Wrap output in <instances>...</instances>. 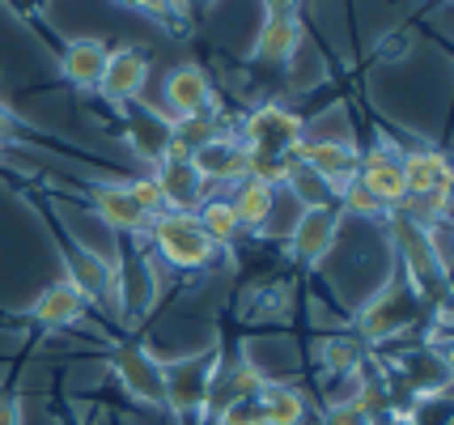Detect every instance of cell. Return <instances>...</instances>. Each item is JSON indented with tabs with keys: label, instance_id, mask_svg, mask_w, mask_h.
<instances>
[{
	"label": "cell",
	"instance_id": "obj_1",
	"mask_svg": "<svg viewBox=\"0 0 454 425\" xmlns=\"http://www.w3.org/2000/svg\"><path fill=\"white\" fill-rule=\"evenodd\" d=\"M425 315H429V303L416 294L408 272L399 268V272H391V281L378 289V298H370V303L361 306V315H356V341H370V344L399 341L403 332L425 324Z\"/></svg>",
	"mask_w": 454,
	"mask_h": 425
},
{
	"label": "cell",
	"instance_id": "obj_2",
	"mask_svg": "<svg viewBox=\"0 0 454 425\" xmlns=\"http://www.w3.org/2000/svg\"><path fill=\"white\" fill-rule=\"evenodd\" d=\"M153 239V251L170 264L175 272H208L217 264V243L204 234V225L196 222V213H170L161 209L158 217H149V230Z\"/></svg>",
	"mask_w": 454,
	"mask_h": 425
},
{
	"label": "cell",
	"instance_id": "obj_3",
	"mask_svg": "<svg viewBox=\"0 0 454 425\" xmlns=\"http://www.w3.org/2000/svg\"><path fill=\"white\" fill-rule=\"evenodd\" d=\"M234 132L247 149V162L251 158H294V149L306 141V120L285 102H259Z\"/></svg>",
	"mask_w": 454,
	"mask_h": 425
},
{
	"label": "cell",
	"instance_id": "obj_4",
	"mask_svg": "<svg viewBox=\"0 0 454 425\" xmlns=\"http://www.w3.org/2000/svg\"><path fill=\"white\" fill-rule=\"evenodd\" d=\"M111 374L119 387L145 408H166V366L140 341H123L111 349Z\"/></svg>",
	"mask_w": 454,
	"mask_h": 425
},
{
	"label": "cell",
	"instance_id": "obj_5",
	"mask_svg": "<svg viewBox=\"0 0 454 425\" xmlns=\"http://www.w3.org/2000/svg\"><path fill=\"white\" fill-rule=\"evenodd\" d=\"M217 358H221V344H213V349H204L196 358H183V362L166 366V408L175 417H200L204 413Z\"/></svg>",
	"mask_w": 454,
	"mask_h": 425
},
{
	"label": "cell",
	"instance_id": "obj_6",
	"mask_svg": "<svg viewBox=\"0 0 454 425\" xmlns=\"http://www.w3.org/2000/svg\"><path fill=\"white\" fill-rule=\"evenodd\" d=\"M119 120H123V137H128V145H132V153H137L140 162L158 166L170 153V145H175V120H166L145 98L119 106Z\"/></svg>",
	"mask_w": 454,
	"mask_h": 425
},
{
	"label": "cell",
	"instance_id": "obj_7",
	"mask_svg": "<svg viewBox=\"0 0 454 425\" xmlns=\"http://www.w3.org/2000/svg\"><path fill=\"white\" fill-rule=\"evenodd\" d=\"M356 183L374 196L387 213H395L399 204L408 201V187H403V162H399V149L391 141H378L374 149L361 153L356 162Z\"/></svg>",
	"mask_w": 454,
	"mask_h": 425
},
{
	"label": "cell",
	"instance_id": "obj_8",
	"mask_svg": "<svg viewBox=\"0 0 454 425\" xmlns=\"http://www.w3.org/2000/svg\"><path fill=\"white\" fill-rule=\"evenodd\" d=\"M153 179L161 187V204L170 213H196L200 204L208 201V183L200 179V170L192 166L187 153H166L158 166H153Z\"/></svg>",
	"mask_w": 454,
	"mask_h": 425
},
{
	"label": "cell",
	"instance_id": "obj_9",
	"mask_svg": "<svg viewBox=\"0 0 454 425\" xmlns=\"http://www.w3.org/2000/svg\"><path fill=\"white\" fill-rule=\"evenodd\" d=\"M340 234V209H301V217L289 230V256L301 268H315L327 260Z\"/></svg>",
	"mask_w": 454,
	"mask_h": 425
},
{
	"label": "cell",
	"instance_id": "obj_10",
	"mask_svg": "<svg viewBox=\"0 0 454 425\" xmlns=\"http://www.w3.org/2000/svg\"><path fill=\"white\" fill-rule=\"evenodd\" d=\"M85 315H90V298H85L68 277L56 285H47L39 298L30 303V311H26V319L39 327V332H68V327H77Z\"/></svg>",
	"mask_w": 454,
	"mask_h": 425
},
{
	"label": "cell",
	"instance_id": "obj_11",
	"mask_svg": "<svg viewBox=\"0 0 454 425\" xmlns=\"http://www.w3.org/2000/svg\"><path fill=\"white\" fill-rule=\"evenodd\" d=\"M85 196H90V209H94V213H98V217L111 225L115 234L137 239V234H145V230H149V213L132 201L128 183H119V179L85 183Z\"/></svg>",
	"mask_w": 454,
	"mask_h": 425
},
{
	"label": "cell",
	"instance_id": "obj_12",
	"mask_svg": "<svg viewBox=\"0 0 454 425\" xmlns=\"http://www.w3.org/2000/svg\"><path fill=\"white\" fill-rule=\"evenodd\" d=\"M149 82V60L140 47H111L106 56V73H102V85H98V98L106 106H128V102L140 98V90Z\"/></svg>",
	"mask_w": 454,
	"mask_h": 425
},
{
	"label": "cell",
	"instance_id": "obj_13",
	"mask_svg": "<svg viewBox=\"0 0 454 425\" xmlns=\"http://www.w3.org/2000/svg\"><path fill=\"white\" fill-rule=\"evenodd\" d=\"M166 106L175 111V120H192V115H213L217 111V90L208 82V73L200 64H178L161 85Z\"/></svg>",
	"mask_w": 454,
	"mask_h": 425
},
{
	"label": "cell",
	"instance_id": "obj_14",
	"mask_svg": "<svg viewBox=\"0 0 454 425\" xmlns=\"http://www.w3.org/2000/svg\"><path fill=\"white\" fill-rule=\"evenodd\" d=\"M294 158L301 166H310L315 175H323V179L332 183V187H344V183L356 179V162H361V149H356L353 141H336V137H323V141H315V137H306V141L294 149Z\"/></svg>",
	"mask_w": 454,
	"mask_h": 425
},
{
	"label": "cell",
	"instance_id": "obj_15",
	"mask_svg": "<svg viewBox=\"0 0 454 425\" xmlns=\"http://www.w3.org/2000/svg\"><path fill=\"white\" fill-rule=\"evenodd\" d=\"M297 47H301V13L263 18L255 51H251V64L263 68V73H285V64L297 56Z\"/></svg>",
	"mask_w": 454,
	"mask_h": 425
},
{
	"label": "cell",
	"instance_id": "obj_16",
	"mask_svg": "<svg viewBox=\"0 0 454 425\" xmlns=\"http://www.w3.org/2000/svg\"><path fill=\"white\" fill-rule=\"evenodd\" d=\"M106 56H111V47L102 39H68L59 43V73L77 94H98Z\"/></svg>",
	"mask_w": 454,
	"mask_h": 425
},
{
	"label": "cell",
	"instance_id": "obj_17",
	"mask_svg": "<svg viewBox=\"0 0 454 425\" xmlns=\"http://www.w3.org/2000/svg\"><path fill=\"white\" fill-rule=\"evenodd\" d=\"M192 166L200 170V179L208 183H230L234 187L242 175H247V149H242V141H238V132H225L221 128L213 141H204L192 153Z\"/></svg>",
	"mask_w": 454,
	"mask_h": 425
},
{
	"label": "cell",
	"instance_id": "obj_18",
	"mask_svg": "<svg viewBox=\"0 0 454 425\" xmlns=\"http://www.w3.org/2000/svg\"><path fill=\"white\" fill-rule=\"evenodd\" d=\"M408 196H450V158L437 149H399Z\"/></svg>",
	"mask_w": 454,
	"mask_h": 425
},
{
	"label": "cell",
	"instance_id": "obj_19",
	"mask_svg": "<svg viewBox=\"0 0 454 425\" xmlns=\"http://www.w3.org/2000/svg\"><path fill=\"white\" fill-rule=\"evenodd\" d=\"M277 192L280 187H272V183H263V179H251V175H242V179L234 183L230 204H234L238 222H242L247 234H263V230L272 225V213H277Z\"/></svg>",
	"mask_w": 454,
	"mask_h": 425
},
{
	"label": "cell",
	"instance_id": "obj_20",
	"mask_svg": "<svg viewBox=\"0 0 454 425\" xmlns=\"http://www.w3.org/2000/svg\"><path fill=\"white\" fill-rule=\"evenodd\" d=\"M196 222L204 225V234L217 243V251H225V247H234L247 230H242V222H238L234 204H230V196H208V201L196 209Z\"/></svg>",
	"mask_w": 454,
	"mask_h": 425
},
{
	"label": "cell",
	"instance_id": "obj_21",
	"mask_svg": "<svg viewBox=\"0 0 454 425\" xmlns=\"http://www.w3.org/2000/svg\"><path fill=\"white\" fill-rule=\"evenodd\" d=\"M259 400H263V421L268 425H306V396L297 387L268 379Z\"/></svg>",
	"mask_w": 454,
	"mask_h": 425
},
{
	"label": "cell",
	"instance_id": "obj_22",
	"mask_svg": "<svg viewBox=\"0 0 454 425\" xmlns=\"http://www.w3.org/2000/svg\"><path fill=\"white\" fill-rule=\"evenodd\" d=\"M280 187H289L297 201H301V209H336V196H340V192L323 179V175H315L310 166H301L297 158L289 162V175H285V183H280Z\"/></svg>",
	"mask_w": 454,
	"mask_h": 425
},
{
	"label": "cell",
	"instance_id": "obj_23",
	"mask_svg": "<svg viewBox=\"0 0 454 425\" xmlns=\"http://www.w3.org/2000/svg\"><path fill=\"white\" fill-rule=\"evenodd\" d=\"M318 358L327 366V374H356L361 370V341L356 336H327Z\"/></svg>",
	"mask_w": 454,
	"mask_h": 425
},
{
	"label": "cell",
	"instance_id": "obj_24",
	"mask_svg": "<svg viewBox=\"0 0 454 425\" xmlns=\"http://www.w3.org/2000/svg\"><path fill=\"white\" fill-rule=\"evenodd\" d=\"M119 9H132V13H140V18H153V21H161L170 35H183V30H192L187 26V13L178 9L175 0H115Z\"/></svg>",
	"mask_w": 454,
	"mask_h": 425
},
{
	"label": "cell",
	"instance_id": "obj_25",
	"mask_svg": "<svg viewBox=\"0 0 454 425\" xmlns=\"http://www.w3.org/2000/svg\"><path fill=\"white\" fill-rule=\"evenodd\" d=\"M318 425H378V417L356 396H344V400H332V405L323 408Z\"/></svg>",
	"mask_w": 454,
	"mask_h": 425
},
{
	"label": "cell",
	"instance_id": "obj_26",
	"mask_svg": "<svg viewBox=\"0 0 454 425\" xmlns=\"http://www.w3.org/2000/svg\"><path fill=\"white\" fill-rule=\"evenodd\" d=\"M213 425H268V421H263V400H259V396L230 400V405L213 417Z\"/></svg>",
	"mask_w": 454,
	"mask_h": 425
},
{
	"label": "cell",
	"instance_id": "obj_27",
	"mask_svg": "<svg viewBox=\"0 0 454 425\" xmlns=\"http://www.w3.org/2000/svg\"><path fill=\"white\" fill-rule=\"evenodd\" d=\"M123 183H128L132 201H137L149 217H158L161 209H166V204H161V187H158V179H153V175H137V179H123Z\"/></svg>",
	"mask_w": 454,
	"mask_h": 425
},
{
	"label": "cell",
	"instance_id": "obj_28",
	"mask_svg": "<svg viewBox=\"0 0 454 425\" xmlns=\"http://www.w3.org/2000/svg\"><path fill=\"white\" fill-rule=\"evenodd\" d=\"M0 425H21V400L9 387H0Z\"/></svg>",
	"mask_w": 454,
	"mask_h": 425
},
{
	"label": "cell",
	"instance_id": "obj_29",
	"mask_svg": "<svg viewBox=\"0 0 454 425\" xmlns=\"http://www.w3.org/2000/svg\"><path fill=\"white\" fill-rule=\"evenodd\" d=\"M21 128H26V123L13 120V111H9V106H0V141H13V137H21Z\"/></svg>",
	"mask_w": 454,
	"mask_h": 425
},
{
	"label": "cell",
	"instance_id": "obj_30",
	"mask_svg": "<svg viewBox=\"0 0 454 425\" xmlns=\"http://www.w3.org/2000/svg\"><path fill=\"white\" fill-rule=\"evenodd\" d=\"M280 13H301V0H263V18H280Z\"/></svg>",
	"mask_w": 454,
	"mask_h": 425
},
{
	"label": "cell",
	"instance_id": "obj_31",
	"mask_svg": "<svg viewBox=\"0 0 454 425\" xmlns=\"http://www.w3.org/2000/svg\"><path fill=\"white\" fill-rule=\"evenodd\" d=\"M175 4L183 9V13H187V18H200V13H208L217 0H175Z\"/></svg>",
	"mask_w": 454,
	"mask_h": 425
}]
</instances>
